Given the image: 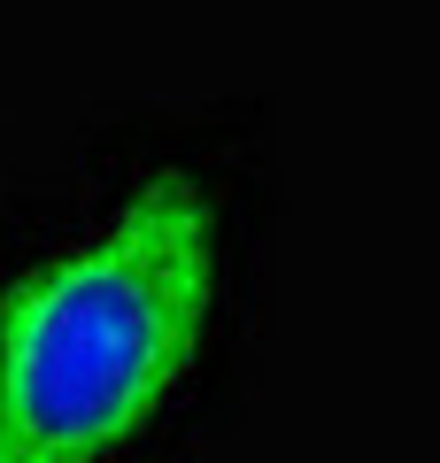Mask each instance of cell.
<instances>
[{
	"label": "cell",
	"instance_id": "obj_1",
	"mask_svg": "<svg viewBox=\"0 0 440 463\" xmlns=\"http://www.w3.org/2000/svg\"><path fill=\"white\" fill-rule=\"evenodd\" d=\"M216 201L147 178L0 301V463H116L178 402L216 325Z\"/></svg>",
	"mask_w": 440,
	"mask_h": 463
}]
</instances>
